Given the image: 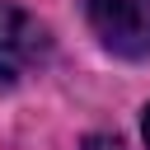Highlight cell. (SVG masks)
Returning <instances> with one entry per match:
<instances>
[{
    "instance_id": "cell-1",
    "label": "cell",
    "mask_w": 150,
    "mask_h": 150,
    "mask_svg": "<svg viewBox=\"0 0 150 150\" xmlns=\"http://www.w3.org/2000/svg\"><path fill=\"white\" fill-rule=\"evenodd\" d=\"M98 42L117 56H150V0H84Z\"/></svg>"
},
{
    "instance_id": "cell-3",
    "label": "cell",
    "mask_w": 150,
    "mask_h": 150,
    "mask_svg": "<svg viewBox=\"0 0 150 150\" xmlns=\"http://www.w3.org/2000/svg\"><path fill=\"white\" fill-rule=\"evenodd\" d=\"M145 145H150V108H145Z\"/></svg>"
},
{
    "instance_id": "cell-2",
    "label": "cell",
    "mask_w": 150,
    "mask_h": 150,
    "mask_svg": "<svg viewBox=\"0 0 150 150\" xmlns=\"http://www.w3.org/2000/svg\"><path fill=\"white\" fill-rule=\"evenodd\" d=\"M47 61V28L14 5H0V84H19Z\"/></svg>"
}]
</instances>
